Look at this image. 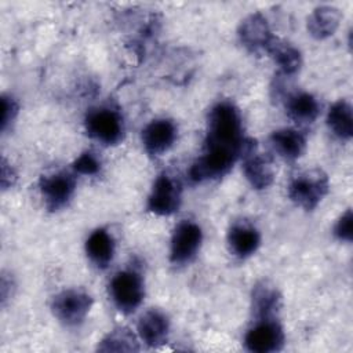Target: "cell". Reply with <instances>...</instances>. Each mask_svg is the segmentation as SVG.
I'll return each instance as SVG.
<instances>
[{
    "mask_svg": "<svg viewBox=\"0 0 353 353\" xmlns=\"http://www.w3.org/2000/svg\"><path fill=\"white\" fill-rule=\"evenodd\" d=\"M245 141L239 108L230 101L215 103L207 116L204 152L189 168V179L201 183L226 175L243 154Z\"/></svg>",
    "mask_w": 353,
    "mask_h": 353,
    "instance_id": "6da1fadb",
    "label": "cell"
},
{
    "mask_svg": "<svg viewBox=\"0 0 353 353\" xmlns=\"http://www.w3.org/2000/svg\"><path fill=\"white\" fill-rule=\"evenodd\" d=\"M328 189L330 181L327 174L319 168H313L292 176L287 190L290 200L295 205L305 211H313L327 196Z\"/></svg>",
    "mask_w": 353,
    "mask_h": 353,
    "instance_id": "7a4b0ae2",
    "label": "cell"
},
{
    "mask_svg": "<svg viewBox=\"0 0 353 353\" xmlns=\"http://www.w3.org/2000/svg\"><path fill=\"white\" fill-rule=\"evenodd\" d=\"M84 128L90 138L106 146L120 143L125 132L121 113L112 106L90 109L84 117Z\"/></svg>",
    "mask_w": 353,
    "mask_h": 353,
    "instance_id": "3957f363",
    "label": "cell"
},
{
    "mask_svg": "<svg viewBox=\"0 0 353 353\" xmlns=\"http://www.w3.org/2000/svg\"><path fill=\"white\" fill-rule=\"evenodd\" d=\"M109 294L112 302L121 313H134L145 296L142 276L134 269L117 272L109 283Z\"/></svg>",
    "mask_w": 353,
    "mask_h": 353,
    "instance_id": "277c9868",
    "label": "cell"
},
{
    "mask_svg": "<svg viewBox=\"0 0 353 353\" xmlns=\"http://www.w3.org/2000/svg\"><path fill=\"white\" fill-rule=\"evenodd\" d=\"M92 306V298L83 290L69 288L58 292L51 302L52 314L66 327L81 324Z\"/></svg>",
    "mask_w": 353,
    "mask_h": 353,
    "instance_id": "5b68a950",
    "label": "cell"
},
{
    "mask_svg": "<svg viewBox=\"0 0 353 353\" xmlns=\"http://www.w3.org/2000/svg\"><path fill=\"white\" fill-rule=\"evenodd\" d=\"M181 203L182 185L179 179L168 172H161L153 182L148 196V211L160 216H168L179 210Z\"/></svg>",
    "mask_w": 353,
    "mask_h": 353,
    "instance_id": "8992f818",
    "label": "cell"
},
{
    "mask_svg": "<svg viewBox=\"0 0 353 353\" xmlns=\"http://www.w3.org/2000/svg\"><path fill=\"white\" fill-rule=\"evenodd\" d=\"M203 243V230L193 221L179 222L171 236L170 261L176 266L186 265L194 259Z\"/></svg>",
    "mask_w": 353,
    "mask_h": 353,
    "instance_id": "52a82bcc",
    "label": "cell"
},
{
    "mask_svg": "<svg viewBox=\"0 0 353 353\" xmlns=\"http://www.w3.org/2000/svg\"><path fill=\"white\" fill-rule=\"evenodd\" d=\"M285 335L277 319L255 320L244 335V346L254 353H272L283 349Z\"/></svg>",
    "mask_w": 353,
    "mask_h": 353,
    "instance_id": "ba28073f",
    "label": "cell"
},
{
    "mask_svg": "<svg viewBox=\"0 0 353 353\" xmlns=\"http://www.w3.org/2000/svg\"><path fill=\"white\" fill-rule=\"evenodd\" d=\"M243 172L248 183L256 189L262 190L269 188L274 179V165L268 154L258 152L256 142L247 138L243 149Z\"/></svg>",
    "mask_w": 353,
    "mask_h": 353,
    "instance_id": "9c48e42d",
    "label": "cell"
},
{
    "mask_svg": "<svg viewBox=\"0 0 353 353\" xmlns=\"http://www.w3.org/2000/svg\"><path fill=\"white\" fill-rule=\"evenodd\" d=\"M40 194L48 211H59L69 204L76 190V179L70 172L58 171L39 181Z\"/></svg>",
    "mask_w": 353,
    "mask_h": 353,
    "instance_id": "30bf717a",
    "label": "cell"
},
{
    "mask_svg": "<svg viewBox=\"0 0 353 353\" xmlns=\"http://www.w3.org/2000/svg\"><path fill=\"white\" fill-rule=\"evenodd\" d=\"M240 43L250 52H266L268 47L274 40V34L270 30L269 22L261 12H254L245 17L237 29Z\"/></svg>",
    "mask_w": 353,
    "mask_h": 353,
    "instance_id": "8fae6325",
    "label": "cell"
},
{
    "mask_svg": "<svg viewBox=\"0 0 353 353\" xmlns=\"http://www.w3.org/2000/svg\"><path fill=\"white\" fill-rule=\"evenodd\" d=\"M178 128L171 119H154L145 125L141 134L142 145L149 156L157 157L168 152L175 143Z\"/></svg>",
    "mask_w": 353,
    "mask_h": 353,
    "instance_id": "7c38bea8",
    "label": "cell"
},
{
    "mask_svg": "<svg viewBox=\"0 0 353 353\" xmlns=\"http://www.w3.org/2000/svg\"><path fill=\"white\" fill-rule=\"evenodd\" d=\"M229 251L240 259H245L256 252L261 245L259 230L248 221L232 223L226 236Z\"/></svg>",
    "mask_w": 353,
    "mask_h": 353,
    "instance_id": "4fadbf2b",
    "label": "cell"
},
{
    "mask_svg": "<svg viewBox=\"0 0 353 353\" xmlns=\"http://www.w3.org/2000/svg\"><path fill=\"white\" fill-rule=\"evenodd\" d=\"M281 309V294L269 281H259L252 288L251 312L255 320L277 319Z\"/></svg>",
    "mask_w": 353,
    "mask_h": 353,
    "instance_id": "5bb4252c",
    "label": "cell"
},
{
    "mask_svg": "<svg viewBox=\"0 0 353 353\" xmlns=\"http://www.w3.org/2000/svg\"><path fill=\"white\" fill-rule=\"evenodd\" d=\"M138 334L150 347L163 345L168 339L170 319L160 309L146 310L138 320Z\"/></svg>",
    "mask_w": 353,
    "mask_h": 353,
    "instance_id": "9a60e30c",
    "label": "cell"
},
{
    "mask_svg": "<svg viewBox=\"0 0 353 353\" xmlns=\"http://www.w3.org/2000/svg\"><path fill=\"white\" fill-rule=\"evenodd\" d=\"M85 254L98 269H106L114 256V239L103 228H98L85 240Z\"/></svg>",
    "mask_w": 353,
    "mask_h": 353,
    "instance_id": "2e32d148",
    "label": "cell"
},
{
    "mask_svg": "<svg viewBox=\"0 0 353 353\" xmlns=\"http://www.w3.org/2000/svg\"><path fill=\"white\" fill-rule=\"evenodd\" d=\"M273 150L287 161L299 159L306 149L305 135L295 128H280L269 137Z\"/></svg>",
    "mask_w": 353,
    "mask_h": 353,
    "instance_id": "e0dca14e",
    "label": "cell"
},
{
    "mask_svg": "<svg viewBox=\"0 0 353 353\" xmlns=\"http://www.w3.org/2000/svg\"><path fill=\"white\" fill-rule=\"evenodd\" d=\"M285 112L295 123L310 124L320 114V103L313 94L299 91L285 98Z\"/></svg>",
    "mask_w": 353,
    "mask_h": 353,
    "instance_id": "ac0fdd59",
    "label": "cell"
},
{
    "mask_svg": "<svg viewBox=\"0 0 353 353\" xmlns=\"http://www.w3.org/2000/svg\"><path fill=\"white\" fill-rule=\"evenodd\" d=\"M341 18L342 14L336 7L319 6L307 18V32L316 40H324L336 32Z\"/></svg>",
    "mask_w": 353,
    "mask_h": 353,
    "instance_id": "d6986e66",
    "label": "cell"
},
{
    "mask_svg": "<svg viewBox=\"0 0 353 353\" xmlns=\"http://www.w3.org/2000/svg\"><path fill=\"white\" fill-rule=\"evenodd\" d=\"M266 52L273 58L284 76L295 74L302 66L301 51L292 44L285 43L277 37H274Z\"/></svg>",
    "mask_w": 353,
    "mask_h": 353,
    "instance_id": "ffe728a7",
    "label": "cell"
},
{
    "mask_svg": "<svg viewBox=\"0 0 353 353\" xmlns=\"http://www.w3.org/2000/svg\"><path fill=\"white\" fill-rule=\"evenodd\" d=\"M327 125L336 138L341 141H349L353 135L352 105L345 99H339L332 103L327 113Z\"/></svg>",
    "mask_w": 353,
    "mask_h": 353,
    "instance_id": "44dd1931",
    "label": "cell"
},
{
    "mask_svg": "<svg viewBox=\"0 0 353 353\" xmlns=\"http://www.w3.org/2000/svg\"><path fill=\"white\" fill-rule=\"evenodd\" d=\"M97 349L99 352H138L139 345L128 328L117 327L105 335Z\"/></svg>",
    "mask_w": 353,
    "mask_h": 353,
    "instance_id": "7402d4cb",
    "label": "cell"
},
{
    "mask_svg": "<svg viewBox=\"0 0 353 353\" xmlns=\"http://www.w3.org/2000/svg\"><path fill=\"white\" fill-rule=\"evenodd\" d=\"M73 170L83 175H97L101 170V160L90 150L83 152L72 164Z\"/></svg>",
    "mask_w": 353,
    "mask_h": 353,
    "instance_id": "603a6c76",
    "label": "cell"
},
{
    "mask_svg": "<svg viewBox=\"0 0 353 353\" xmlns=\"http://www.w3.org/2000/svg\"><path fill=\"white\" fill-rule=\"evenodd\" d=\"M19 112L18 102L11 95H1V131L6 132L7 128L14 123Z\"/></svg>",
    "mask_w": 353,
    "mask_h": 353,
    "instance_id": "cb8c5ba5",
    "label": "cell"
},
{
    "mask_svg": "<svg viewBox=\"0 0 353 353\" xmlns=\"http://www.w3.org/2000/svg\"><path fill=\"white\" fill-rule=\"evenodd\" d=\"M352 225H353V215H352V210H346L336 221L335 226H334V236L339 240V241H346L350 243L352 241Z\"/></svg>",
    "mask_w": 353,
    "mask_h": 353,
    "instance_id": "d4e9b609",
    "label": "cell"
},
{
    "mask_svg": "<svg viewBox=\"0 0 353 353\" xmlns=\"http://www.w3.org/2000/svg\"><path fill=\"white\" fill-rule=\"evenodd\" d=\"M17 181V174L14 171V168L7 163V160L3 157L1 159V178H0V182H1V189L6 190L11 186H14Z\"/></svg>",
    "mask_w": 353,
    "mask_h": 353,
    "instance_id": "484cf974",
    "label": "cell"
}]
</instances>
